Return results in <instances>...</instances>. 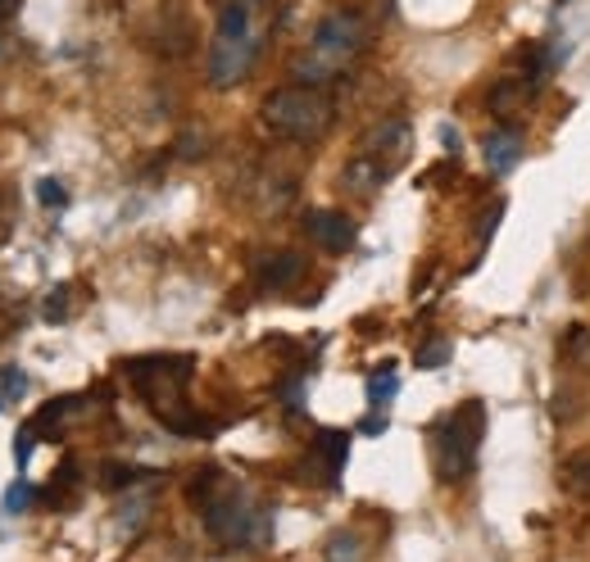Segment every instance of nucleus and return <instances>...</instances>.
Segmentation results:
<instances>
[{
  "label": "nucleus",
  "instance_id": "f257e3e1",
  "mask_svg": "<svg viewBox=\"0 0 590 562\" xmlns=\"http://www.w3.org/2000/svg\"><path fill=\"white\" fill-rule=\"evenodd\" d=\"M368 46V23L354 14V10H331L314 23L309 32V46L295 55L291 73H295V82H305V87H327V82H337L346 78V68L363 55Z\"/></svg>",
  "mask_w": 590,
  "mask_h": 562
},
{
  "label": "nucleus",
  "instance_id": "f03ea898",
  "mask_svg": "<svg viewBox=\"0 0 590 562\" xmlns=\"http://www.w3.org/2000/svg\"><path fill=\"white\" fill-rule=\"evenodd\" d=\"M254 55H260V23H254V0H228L218 10L214 36H209V87L228 91L237 87L245 73L254 68Z\"/></svg>",
  "mask_w": 590,
  "mask_h": 562
},
{
  "label": "nucleus",
  "instance_id": "7ed1b4c3",
  "mask_svg": "<svg viewBox=\"0 0 590 562\" xmlns=\"http://www.w3.org/2000/svg\"><path fill=\"white\" fill-rule=\"evenodd\" d=\"M260 119L273 136L286 141H318L331 128V100L323 87H305V82H291L264 96L260 104Z\"/></svg>",
  "mask_w": 590,
  "mask_h": 562
},
{
  "label": "nucleus",
  "instance_id": "20e7f679",
  "mask_svg": "<svg viewBox=\"0 0 590 562\" xmlns=\"http://www.w3.org/2000/svg\"><path fill=\"white\" fill-rule=\"evenodd\" d=\"M487 436V408L482 399L459 404L455 414L431 431V454H436V476L440 481H468L477 467V449H482Z\"/></svg>",
  "mask_w": 590,
  "mask_h": 562
},
{
  "label": "nucleus",
  "instance_id": "39448f33",
  "mask_svg": "<svg viewBox=\"0 0 590 562\" xmlns=\"http://www.w3.org/2000/svg\"><path fill=\"white\" fill-rule=\"evenodd\" d=\"M128 382L151 399L155 408H164V399H182V390H187L192 372H196V359L192 354H155V359H128L123 363Z\"/></svg>",
  "mask_w": 590,
  "mask_h": 562
},
{
  "label": "nucleus",
  "instance_id": "423d86ee",
  "mask_svg": "<svg viewBox=\"0 0 590 562\" xmlns=\"http://www.w3.org/2000/svg\"><path fill=\"white\" fill-rule=\"evenodd\" d=\"M200 517H205V531L214 540H228V544H245L260 536V517H254V508L245 504V495L237 491L232 481H223L218 491L200 504Z\"/></svg>",
  "mask_w": 590,
  "mask_h": 562
},
{
  "label": "nucleus",
  "instance_id": "0eeeda50",
  "mask_svg": "<svg viewBox=\"0 0 590 562\" xmlns=\"http://www.w3.org/2000/svg\"><path fill=\"white\" fill-rule=\"evenodd\" d=\"M359 150L363 155H373L378 164H386L391 173H400V164L409 159V150H414V128L404 119H386L359 141Z\"/></svg>",
  "mask_w": 590,
  "mask_h": 562
},
{
  "label": "nucleus",
  "instance_id": "6e6552de",
  "mask_svg": "<svg viewBox=\"0 0 590 562\" xmlns=\"http://www.w3.org/2000/svg\"><path fill=\"white\" fill-rule=\"evenodd\" d=\"M305 236L327 254H346L354 245V222L337 209H309L305 213Z\"/></svg>",
  "mask_w": 590,
  "mask_h": 562
},
{
  "label": "nucleus",
  "instance_id": "1a4fd4ad",
  "mask_svg": "<svg viewBox=\"0 0 590 562\" xmlns=\"http://www.w3.org/2000/svg\"><path fill=\"white\" fill-rule=\"evenodd\" d=\"M482 155H487V168H491L495 177L513 173V164L523 159V132H518V128H495V132H487V136H482Z\"/></svg>",
  "mask_w": 590,
  "mask_h": 562
},
{
  "label": "nucleus",
  "instance_id": "9d476101",
  "mask_svg": "<svg viewBox=\"0 0 590 562\" xmlns=\"http://www.w3.org/2000/svg\"><path fill=\"white\" fill-rule=\"evenodd\" d=\"M386 177H395V173H391L386 164H378L373 155H363V150H359V155L346 164V173H341V186H346V191H354V196H373Z\"/></svg>",
  "mask_w": 590,
  "mask_h": 562
},
{
  "label": "nucleus",
  "instance_id": "9b49d317",
  "mask_svg": "<svg viewBox=\"0 0 590 562\" xmlns=\"http://www.w3.org/2000/svg\"><path fill=\"white\" fill-rule=\"evenodd\" d=\"M301 273H305V258L295 254V250H273L269 258H260V286L264 290H282V286H291Z\"/></svg>",
  "mask_w": 590,
  "mask_h": 562
},
{
  "label": "nucleus",
  "instance_id": "f8f14e48",
  "mask_svg": "<svg viewBox=\"0 0 590 562\" xmlns=\"http://www.w3.org/2000/svg\"><path fill=\"white\" fill-rule=\"evenodd\" d=\"M314 449L323 454L331 481H337V472L346 467V454H350V436H346V431H318V436H314Z\"/></svg>",
  "mask_w": 590,
  "mask_h": 562
},
{
  "label": "nucleus",
  "instance_id": "ddd939ff",
  "mask_svg": "<svg viewBox=\"0 0 590 562\" xmlns=\"http://www.w3.org/2000/svg\"><path fill=\"white\" fill-rule=\"evenodd\" d=\"M395 390H400V377H395L391 367H382V372H373V377H368V404H373L378 414L391 404V395H395Z\"/></svg>",
  "mask_w": 590,
  "mask_h": 562
},
{
  "label": "nucleus",
  "instance_id": "4468645a",
  "mask_svg": "<svg viewBox=\"0 0 590 562\" xmlns=\"http://www.w3.org/2000/svg\"><path fill=\"white\" fill-rule=\"evenodd\" d=\"M323 558H327V562H359V558H363V549H359V536H354V531H337V536L327 540Z\"/></svg>",
  "mask_w": 590,
  "mask_h": 562
},
{
  "label": "nucleus",
  "instance_id": "2eb2a0df",
  "mask_svg": "<svg viewBox=\"0 0 590 562\" xmlns=\"http://www.w3.org/2000/svg\"><path fill=\"white\" fill-rule=\"evenodd\" d=\"M564 481L572 485V491H590V454H572L568 463H564Z\"/></svg>",
  "mask_w": 590,
  "mask_h": 562
},
{
  "label": "nucleus",
  "instance_id": "dca6fc26",
  "mask_svg": "<svg viewBox=\"0 0 590 562\" xmlns=\"http://www.w3.org/2000/svg\"><path fill=\"white\" fill-rule=\"evenodd\" d=\"M414 363L427 367V372H431V367H446V363H450V341H427V345L418 350Z\"/></svg>",
  "mask_w": 590,
  "mask_h": 562
},
{
  "label": "nucleus",
  "instance_id": "f3484780",
  "mask_svg": "<svg viewBox=\"0 0 590 562\" xmlns=\"http://www.w3.org/2000/svg\"><path fill=\"white\" fill-rule=\"evenodd\" d=\"M36 200H42L46 209H64L68 205V191H64L55 177H42V181H36Z\"/></svg>",
  "mask_w": 590,
  "mask_h": 562
},
{
  "label": "nucleus",
  "instance_id": "a211bd4d",
  "mask_svg": "<svg viewBox=\"0 0 590 562\" xmlns=\"http://www.w3.org/2000/svg\"><path fill=\"white\" fill-rule=\"evenodd\" d=\"M32 499H36L32 485H28V481H14L10 491H6V513H28V504H32Z\"/></svg>",
  "mask_w": 590,
  "mask_h": 562
},
{
  "label": "nucleus",
  "instance_id": "6ab92c4d",
  "mask_svg": "<svg viewBox=\"0 0 590 562\" xmlns=\"http://www.w3.org/2000/svg\"><path fill=\"white\" fill-rule=\"evenodd\" d=\"M68 295H73L68 286H55V295L46 299V309H42L46 322H64V318H68Z\"/></svg>",
  "mask_w": 590,
  "mask_h": 562
},
{
  "label": "nucleus",
  "instance_id": "aec40b11",
  "mask_svg": "<svg viewBox=\"0 0 590 562\" xmlns=\"http://www.w3.org/2000/svg\"><path fill=\"white\" fill-rule=\"evenodd\" d=\"M136 476H141V467H119V463L105 467V485H109V491H119V485H132Z\"/></svg>",
  "mask_w": 590,
  "mask_h": 562
},
{
  "label": "nucleus",
  "instance_id": "412c9836",
  "mask_svg": "<svg viewBox=\"0 0 590 562\" xmlns=\"http://www.w3.org/2000/svg\"><path fill=\"white\" fill-rule=\"evenodd\" d=\"M32 440H36L32 427H23V431L14 436V463H19V467H28V459H32Z\"/></svg>",
  "mask_w": 590,
  "mask_h": 562
},
{
  "label": "nucleus",
  "instance_id": "4be33fe9",
  "mask_svg": "<svg viewBox=\"0 0 590 562\" xmlns=\"http://www.w3.org/2000/svg\"><path fill=\"white\" fill-rule=\"evenodd\" d=\"M359 431H363V436H382V431H386V418H382L378 408H373V414H368V418L359 422Z\"/></svg>",
  "mask_w": 590,
  "mask_h": 562
},
{
  "label": "nucleus",
  "instance_id": "5701e85b",
  "mask_svg": "<svg viewBox=\"0 0 590 562\" xmlns=\"http://www.w3.org/2000/svg\"><path fill=\"white\" fill-rule=\"evenodd\" d=\"M23 386H28V377H23V372H6V390H14V395H19Z\"/></svg>",
  "mask_w": 590,
  "mask_h": 562
},
{
  "label": "nucleus",
  "instance_id": "b1692460",
  "mask_svg": "<svg viewBox=\"0 0 590 562\" xmlns=\"http://www.w3.org/2000/svg\"><path fill=\"white\" fill-rule=\"evenodd\" d=\"M10 14H19V0H0V23H6Z\"/></svg>",
  "mask_w": 590,
  "mask_h": 562
},
{
  "label": "nucleus",
  "instance_id": "393cba45",
  "mask_svg": "<svg viewBox=\"0 0 590 562\" xmlns=\"http://www.w3.org/2000/svg\"><path fill=\"white\" fill-rule=\"evenodd\" d=\"M0 51H6V36H0Z\"/></svg>",
  "mask_w": 590,
  "mask_h": 562
},
{
  "label": "nucleus",
  "instance_id": "a878e982",
  "mask_svg": "<svg viewBox=\"0 0 590 562\" xmlns=\"http://www.w3.org/2000/svg\"><path fill=\"white\" fill-rule=\"evenodd\" d=\"M0 408H6V399H0Z\"/></svg>",
  "mask_w": 590,
  "mask_h": 562
}]
</instances>
